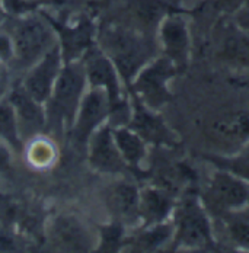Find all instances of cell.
<instances>
[{
	"instance_id": "cell-10",
	"label": "cell",
	"mask_w": 249,
	"mask_h": 253,
	"mask_svg": "<svg viewBox=\"0 0 249 253\" xmlns=\"http://www.w3.org/2000/svg\"><path fill=\"white\" fill-rule=\"evenodd\" d=\"M60 69V51L50 50L44 60L26 79V92L37 102H44L50 95L51 86Z\"/></svg>"
},
{
	"instance_id": "cell-3",
	"label": "cell",
	"mask_w": 249,
	"mask_h": 253,
	"mask_svg": "<svg viewBox=\"0 0 249 253\" xmlns=\"http://www.w3.org/2000/svg\"><path fill=\"white\" fill-rule=\"evenodd\" d=\"M105 47L117 63L125 80L137 75L140 67L153 55V45L146 38L128 29H109L103 40Z\"/></svg>"
},
{
	"instance_id": "cell-14",
	"label": "cell",
	"mask_w": 249,
	"mask_h": 253,
	"mask_svg": "<svg viewBox=\"0 0 249 253\" xmlns=\"http://www.w3.org/2000/svg\"><path fill=\"white\" fill-rule=\"evenodd\" d=\"M219 57L244 67H249V32L238 25L224 28L219 45Z\"/></svg>"
},
{
	"instance_id": "cell-21",
	"label": "cell",
	"mask_w": 249,
	"mask_h": 253,
	"mask_svg": "<svg viewBox=\"0 0 249 253\" xmlns=\"http://www.w3.org/2000/svg\"><path fill=\"white\" fill-rule=\"evenodd\" d=\"M10 102L18 111L19 117L29 126H41L44 123V115L37 101L26 92V89H16L10 95Z\"/></svg>"
},
{
	"instance_id": "cell-16",
	"label": "cell",
	"mask_w": 249,
	"mask_h": 253,
	"mask_svg": "<svg viewBox=\"0 0 249 253\" xmlns=\"http://www.w3.org/2000/svg\"><path fill=\"white\" fill-rule=\"evenodd\" d=\"M111 211L125 221H134L140 215V194L131 183H118L108 195Z\"/></svg>"
},
{
	"instance_id": "cell-5",
	"label": "cell",
	"mask_w": 249,
	"mask_h": 253,
	"mask_svg": "<svg viewBox=\"0 0 249 253\" xmlns=\"http://www.w3.org/2000/svg\"><path fill=\"white\" fill-rule=\"evenodd\" d=\"M207 134L214 144L222 147L223 154L236 152L244 144L249 143V112H224L211 121Z\"/></svg>"
},
{
	"instance_id": "cell-4",
	"label": "cell",
	"mask_w": 249,
	"mask_h": 253,
	"mask_svg": "<svg viewBox=\"0 0 249 253\" xmlns=\"http://www.w3.org/2000/svg\"><path fill=\"white\" fill-rule=\"evenodd\" d=\"M178 69L171 58L160 57L145 67L134 83V90L149 108H160L172 99L168 83L176 75Z\"/></svg>"
},
{
	"instance_id": "cell-30",
	"label": "cell",
	"mask_w": 249,
	"mask_h": 253,
	"mask_svg": "<svg viewBox=\"0 0 249 253\" xmlns=\"http://www.w3.org/2000/svg\"><path fill=\"white\" fill-rule=\"evenodd\" d=\"M10 54V41L6 37H0V57L6 58Z\"/></svg>"
},
{
	"instance_id": "cell-25",
	"label": "cell",
	"mask_w": 249,
	"mask_h": 253,
	"mask_svg": "<svg viewBox=\"0 0 249 253\" xmlns=\"http://www.w3.org/2000/svg\"><path fill=\"white\" fill-rule=\"evenodd\" d=\"M0 137L7 140L10 144H13L15 149H19V138H18V131H16V121H15V114L13 108L9 105H0Z\"/></svg>"
},
{
	"instance_id": "cell-29",
	"label": "cell",
	"mask_w": 249,
	"mask_h": 253,
	"mask_svg": "<svg viewBox=\"0 0 249 253\" xmlns=\"http://www.w3.org/2000/svg\"><path fill=\"white\" fill-rule=\"evenodd\" d=\"M10 166V156L9 152L3 147H0V173H4L6 170H9Z\"/></svg>"
},
{
	"instance_id": "cell-9",
	"label": "cell",
	"mask_w": 249,
	"mask_h": 253,
	"mask_svg": "<svg viewBox=\"0 0 249 253\" xmlns=\"http://www.w3.org/2000/svg\"><path fill=\"white\" fill-rule=\"evenodd\" d=\"M91 163L102 172L117 173L124 170V159L114 143L109 128H102L94 135L91 144Z\"/></svg>"
},
{
	"instance_id": "cell-27",
	"label": "cell",
	"mask_w": 249,
	"mask_h": 253,
	"mask_svg": "<svg viewBox=\"0 0 249 253\" xmlns=\"http://www.w3.org/2000/svg\"><path fill=\"white\" fill-rule=\"evenodd\" d=\"M245 1L247 0H216V7L226 15H235L245 4Z\"/></svg>"
},
{
	"instance_id": "cell-2",
	"label": "cell",
	"mask_w": 249,
	"mask_h": 253,
	"mask_svg": "<svg viewBox=\"0 0 249 253\" xmlns=\"http://www.w3.org/2000/svg\"><path fill=\"white\" fill-rule=\"evenodd\" d=\"M199 200L208 215L220 221L229 212L248 205L249 183L226 170L217 169L204 188Z\"/></svg>"
},
{
	"instance_id": "cell-11",
	"label": "cell",
	"mask_w": 249,
	"mask_h": 253,
	"mask_svg": "<svg viewBox=\"0 0 249 253\" xmlns=\"http://www.w3.org/2000/svg\"><path fill=\"white\" fill-rule=\"evenodd\" d=\"M108 93H105L103 90H94L83 99L79 121L75 128L77 143H85L95 126L105 118L108 112Z\"/></svg>"
},
{
	"instance_id": "cell-20",
	"label": "cell",
	"mask_w": 249,
	"mask_h": 253,
	"mask_svg": "<svg viewBox=\"0 0 249 253\" xmlns=\"http://www.w3.org/2000/svg\"><path fill=\"white\" fill-rule=\"evenodd\" d=\"M114 138H115V144L125 162L137 166L146 154L145 140L139 134H136L130 129H124V128L117 129L114 134Z\"/></svg>"
},
{
	"instance_id": "cell-28",
	"label": "cell",
	"mask_w": 249,
	"mask_h": 253,
	"mask_svg": "<svg viewBox=\"0 0 249 253\" xmlns=\"http://www.w3.org/2000/svg\"><path fill=\"white\" fill-rule=\"evenodd\" d=\"M235 21L241 29L249 32V0H247L245 4L235 13Z\"/></svg>"
},
{
	"instance_id": "cell-15",
	"label": "cell",
	"mask_w": 249,
	"mask_h": 253,
	"mask_svg": "<svg viewBox=\"0 0 249 253\" xmlns=\"http://www.w3.org/2000/svg\"><path fill=\"white\" fill-rule=\"evenodd\" d=\"M86 72L92 84L95 86H103L106 89L108 98L111 103L120 101V87L117 73L112 67V64L98 52H92L88 57L86 63Z\"/></svg>"
},
{
	"instance_id": "cell-13",
	"label": "cell",
	"mask_w": 249,
	"mask_h": 253,
	"mask_svg": "<svg viewBox=\"0 0 249 253\" xmlns=\"http://www.w3.org/2000/svg\"><path fill=\"white\" fill-rule=\"evenodd\" d=\"M51 237L54 245L67 252H82L88 251L91 240L83 226L75 217L60 215L51 228Z\"/></svg>"
},
{
	"instance_id": "cell-18",
	"label": "cell",
	"mask_w": 249,
	"mask_h": 253,
	"mask_svg": "<svg viewBox=\"0 0 249 253\" xmlns=\"http://www.w3.org/2000/svg\"><path fill=\"white\" fill-rule=\"evenodd\" d=\"M205 160L211 162L217 169L226 170L249 183V143L244 144L236 152L229 153L227 156L208 154L205 156Z\"/></svg>"
},
{
	"instance_id": "cell-17",
	"label": "cell",
	"mask_w": 249,
	"mask_h": 253,
	"mask_svg": "<svg viewBox=\"0 0 249 253\" xmlns=\"http://www.w3.org/2000/svg\"><path fill=\"white\" fill-rule=\"evenodd\" d=\"M174 208V198L165 189H146L140 194V214L150 224L163 223Z\"/></svg>"
},
{
	"instance_id": "cell-23",
	"label": "cell",
	"mask_w": 249,
	"mask_h": 253,
	"mask_svg": "<svg viewBox=\"0 0 249 253\" xmlns=\"http://www.w3.org/2000/svg\"><path fill=\"white\" fill-rule=\"evenodd\" d=\"M171 237H174V224L157 223L153 227L139 236L136 246L142 251H154L165 245Z\"/></svg>"
},
{
	"instance_id": "cell-12",
	"label": "cell",
	"mask_w": 249,
	"mask_h": 253,
	"mask_svg": "<svg viewBox=\"0 0 249 253\" xmlns=\"http://www.w3.org/2000/svg\"><path fill=\"white\" fill-rule=\"evenodd\" d=\"M131 126L145 141H150L153 144H165L171 147L178 144L175 134L162 121V118L150 114L140 103H136V112Z\"/></svg>"
},
{
	"instance_id": "cell-6",
	"label": "cell",
	"mask_w": 249,
	"mask_h": 253,
	"mask_svg": "<svg viewBox=\"0 0 249 253\" xmlns=\"http://www.w3.org/2000/svg\"><path fill=\"white\" fill-rule=\"evenodd\" d=\"M159 35L165 55L174 61L178 70L184 69L191 54V37L187 19L176 12H171L159 24Z\"/></svg>"
},
{
	"instance_id": "cell-7",
	"label": "cell",
	"mask_w": 249,
	"mask_h": 253,
	"mask_svg": "<svg viewBox=\"0 0 249 253\" xmlns=\"http://www.w3.org/2000/svg\"><path fill=\"white\" fill-rule=\"evenodd\" d=\"M83 83V75L75 66H67L66 69L61 70L54 86V98L51 103L52 120L58 121L66 118L67 121H72L80 101Z\"/></svg>"
},
{
	"instance_id": "cell-19",
	"label": "cell",
	"mask_w": 249,
	"mask_h": 253,
	"mask_svg": "<svg viewBox=\"0 0 249 253\" xmlns=\"http://www.w3.org/2000/svg\"><path fill=\"white\" fill-rule=\"evenodd\" d=\"M130 9L137 24L143 28L157 26L171 13V7L163 0H134Z\"/></svg>"
},
{
	"instance_id": "cell-26",
	"label": "cell",
	"mask_w": 249,
	"mask_h": 253,
	"mask_svg": "<svg viewBox=\"0 0 249 253\" xmlns=\"http://www.w3.org/2000/svg\"><path fill=\"white\" fill-rule=\"evenodd\" d=\"M102 239H103V249H106V251L117 249L120 245V239H121V228L117 226L105 228Z\"/></svg>"
},
{
	"instance_id": "cell-22",
	"label": "cell",
	"mask_w": 249,
	"mask_h": 253,
	"mask_svg": "<svg viewBox=\"0 0 249 253\" xmlns=\"http://www.w3.org/2000/svg\"><path fill=\"white\" fill-rule=\"evenodd\" d=\"M220 221L226 224L229 237L241 248L249 249V208H239L229 212Z\"/></svg>"
},
{
	"instance_id": "cell-1",
	"label": "cell",
	"mask_w": 249,
	"mask_h": 253,
	"mask_svg": "<svg viewBox=\"0 0 249 253\" xmlns=\"http://www.w3.org/2000/svg\"><path fill=\"white\" fill-rule=\"evenodd\" d=\"M174 239L176 246L188 249H210L216 245L210 215L194 194H187L175 205Z\"/></svg>"
},
{
	"instance_id": "cell-24",
	"label": "cell",
	"mask_w": 249,
	"mask_h": 253,
	"mask_svg": "<svg viewBox=\"0 0 249 253\" xmlns=\"http://www.w3.org/2000/svg\"><path fill=\"white\" fill-rule=\"evenodd\" d=\"M91 40V26L88 24H82L73 29H66L63 32V44L66 57H73L82 50L86 48Z\"/></svg>"
},
{
	"instance_id": "cell-8",
	"label": "cell",
	"mask_w": 249,
	"mask_h": 253,
	"mask_svg": "<svg viewBox=\"0 0 249 253\" xmlns=\"http://www.w3.org/2000/svg\"><path fill=\"white\" fill-rule=\"evenodd\" d=\"M51 42L49 28L38 19H26L15 32V50L18 58L29 64L35 61Z\"/></svg>"
},
{
	"instance_id": "cell-31",
	"label": "cell",
	"mask_w": 249,
	"mask_h": 253,
	"mask_svg": "<svg viewBox=\"0 0 249 253\" xmlns=\"http://www.w3.org/2000/svg\"><path fill=\"white\" fill-rule=\"evenodd\" d=\"M248 205H249V203H248Z\"/></svg>"
}]
</instances>
